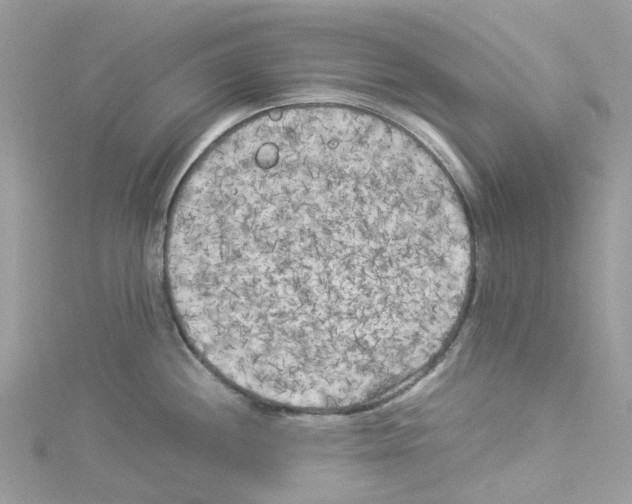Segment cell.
<instances>
[{"label": "cell", "instance_id": "cell-1", "mask_svg": "<svg viewBox=\"0 0 632 504\" xmlns=\"http://www.w3.org/2000/svg\"><path fill=\"white\" fill-rule=\"evenodd\" d=\"M190 348L297 400L395 377L442 335L475 243L451 180L389 127L330 109L246 122L179 185L164 240Z\"/></svg>", "mask_w": 632, "mask_h": 504}]
</instances>
